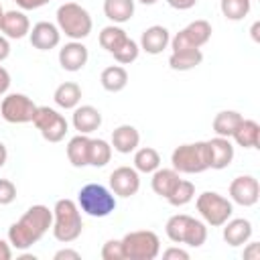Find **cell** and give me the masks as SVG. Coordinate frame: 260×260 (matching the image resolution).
Here are the masks:
<instances>
[{
	"instance_id": "cell-21",
	"label": "cell",
	"mask_w": 260,
	"mask_h": 260,
	"mask_svg": "<svg viewBox=\"0 0 260 260\" xmlns=\"http://www.w3.org/2000/svg\"><path fill=\"white\" fill-rule=\"evenodd\" d=\"M252 238V223L244 217L238 219H228L223 223V240L230 246H242Z\"/></svg>"
},
{
	"instance_id": "cell-46",
	"label": "cell",
	"mask_w": 260,
	"mask_h": 260,
	"mask_svg": "<svg viewBox=\"0 0 260 260\" xmlns=\"http://www.w3.org/2000/svg\"><path fill=\"white\" fill-rule=\"evenodd\" d=\"M6 158H8V150H6V146L0 142V169L6 165Z\"/></svg>"
},
{
	"instance_id": "cell-25",
	"label": "cell",
	"mask_w": 260,
	"mask_h": 260,
	"mask_svg": "<svg viewBox=\"0 0 260 260\" xmlns=\"http://www.w3.org/2000/svg\"><path fill=\"white\" fill-rule=\"evenodd\" d=\"M203 53L201 49H183V51H173L169 57V65L175 71H189L201 65Z\"/></svg>"
},
{
	"instance_id": "cell-16",
	"label": "cell",
	"mask_w": 260,
	"mask_h": 260,
	"mask_svg": "<svg viewBox=\"0 0 260 260\" xmlns=\"http://www.w3.org/2000/svg\"><path fill=\"white\" fill-rule=\"evenodd\" d=\"M87 57H89L87 47L81 41H71L59 49V63L65 71H71V73L83 69L87 63Z\"/></svg>"
},
{
	"instance_id": "cell-48",
	"label": "cell",
	"mask_w": 260,
	"mask_h": 260,
	"mask_svg": "<svg viewBox=\"0 0 260 260\" xmlns=\"http://www.w3.org/2000/svg\"><path fill=\"white\" fill-rule=\"evenodd\" d=\"M140 4H146V6H150V4H156L158 0H138Z\"/></svg>"
},
{
	"instance_id": "cell-38",
	"label": "cell",
	"mask_w": 260,
	"mask_h": 260,
	"mask_svg": "<svg viewBox=\"0 0 260 260\" xmlns=\"http://www.w3.org/2000/svg\"><path fill=\"white\" fill-rule=\"evenodd\" d=\"M165 260H189V252L183 248H169L162 252Z\"/></svg>"
},
{
	"instance_id": "cell-36",
	"label": "cell",
	"mask_w": 260,
	"mask_h": 260,
	"mask_svg": "<svg viewBox=\"0 0 260 260\" xmlns=\"http://www.w3.org/2000/svg\"><path fill=\"white\" fill-rule=\"evenodd\" d=\"M102 258H104V260H124L122 242H120V240H108V242L102 246Z\"/></svg>"
},
{
	"instance_id": "cell-34",
	"label": "cell",
	"mask_w": 260,
	"mask_h": 260,
	"mask_svg": "<svg viewBox=\"0 0 260 260\" xmlns=\"http://www.w3.org/2000/svg\"><path fill=\"white\" fill-rule=\"evenodd\" d=\"M193 197H195V185H193L191 181L181 179V181L177 183V187L171 191V195L167 197V201H169L173 207H181V205H187Z\"/></svg>"
},
{
	"instance_id": "cell-45",
	"label": "cell",
	"mask_w": 260,
	"mask_h": 260,
	"mask_svg": "<svg viewBox=\"0 0 260 260\" xmlns=\"http://www.w3.org/2000/svg\"><path fill=\"white\" fill-rule=\"evenodd\" d=\"M8 55H10V43L6 37L0 35V61H4Z\"/></svg>"
},
{
	"instance_id": "cell-29",
	"label": "cell",
	"mask_w": 260,
	"mask_h": 260,
	"mask_svg": "<svg viewBox=\"0 0 260 260\" xmlns=\"http://www.w3.org/2000/svg\"><path fill=\"white\" fill-rule=\"evenodd\" d=\"M104 14L114 24L128 22L134 16V0H104Z\"/></svg>"
},
{
	"instance_id": "cell-39",
	"label": "cell",
	"mask_w": 260,
	"mask_h": 260,
	"mask_svg": "<svg viewBox=\"0 0 260 260\" xmlns=\"http://www.w3.org/2000/svg\"><path fill=\"white\" fill-rule=\"evenodd\" d=\"M22 10H37V8H41V6H45V4H49L51 0H14Z\"/></svg>"
},
{
	"instance_id": "cell-1",
	"label": "cell",
	"mask_w": 260,
	"mask_h": 260,
	"mask_svg": "<svg viewBox=\"0 0 260 260\" xmlns=\"http://www.w3.org/2000/svg\"><path fill=\"white\" fill-rule=\"evenodd\" d=\"M53 225V211L47 205H30L24 215L8 228V242L16 250H26L37 244Z\"/></svg>"
},
{
	"instance_id": "cell-3",
	"label": "cell",
	"mask_w": 260,
	"mask_h": 260,
	"mask_svg": "<svg viewBox=\"0 0 260 260\" xmlns=\"http://www.w3.org/2000/svg\"><path fill=\"white\" fill-rule=\"evenodd\" d=\"M165 232H167V236H169L171 242H175V244H187L191 248H199L207 240V228H205V223L199 221V219H195V217H191V215H185V213L171 215L167 219Z\"/></svg>"
},
{
	"instance_id": "cell-10",
	"label": "cell",
	"mask_w": 260,
	"mask_h": 260,
	"mask_svg": "<svg viewBox=\"0 0 260 260\" xmlns=\"http://www.w3.org/2000/svg\"><path fill=\"white\" fill-rule=\"evenodd\" d=\"M37 104L24 93H8L0 104V116L8 124H26L32 122Z\"/></svg>"
},
{
	"instance_id": "cell-31",
	"label": "cell",
	"mask_w": 260,
	"mask_h": 260,
	"mask_svg": "<svg viewBox=\"0 0 260 260\" xmlns=\"http://www.w3.org/2000/svg\"><path fill=\"white\" fill-rule=\"evenodd\" d=\"M112 158V144L104 138L89 140V165L91 167H106Z\"/></svg>"
},
{
	"instance_id": "cell-2",
	"label": "cell",
	"mask_w": 260,
	"mask_h": 260,
	"mask_svg": "<svg viewBox=\"0 0 260 260\" xmlns=\"http://www.w3.org/2000/svg\"><path fill=\"white\" fill-rule=\"evenodd\" d=\"M53 236L57 242H75L83 232L81 209L73 199H59L53 207Z\"/></svg>"
},
{
	"instance_id": "cell-5",
	"label": "cell",
	"mask_w": 260,
	"mask_h": 260,
	"mask_svg": "<svg viewBox=\"0 0 260 260\" xmlns=\"http://www.w3.org/2000/svg\"><path fill=\"white\" fill-rule=\"evenodd\" d=\"M57 26L71 41H81L91 32V16L77 2H65L57 8Z\"/></svg>"
},
{
	"instance_id": "cell-27",
	"label": "cell",
	"mask_w": 260,
	"mask_h": 260,
	"mask_svg": "<svg viewBox=\"0 0 260 260\" xmlns=\"http://www.w3.org/2000/svg\"><path fill=\"white\" fill-rule=\"evenodd\" d=\"M244 120V116L236 110H223L219 114H215L213 118V132L217 136H223V138H232V134L236 132V128L240 126V122Z\"/></svg>"
},
{
	"instance_id": "cell-42",
	"label": "cell",
	"mask_w": 260,
	"mask_h": 260,
	"mask_svg": "<svg viewBox=\"0 0 260 260\" xmlns=\"http://www.w3.org/2000/svg\"><path fill=\"white\" fill-rule=\"evenodd\" d=\"M169 6H173L175 10H189L197 4V0H167Z\"/></svg>"
},
{
	"instance_id": "cell-40",
	"label": "cell",
	"mask_w": 260,
	"mask_h": 260,
	"mask_svg": "<svg viewBox=\"0 0 260 260\" xmlns=\"http://www.w3.org/2000/svg\"><path fill=\"white\" fill-rule=\"evenodd\" d=\"M244 258L246 260H260V244L258 242L248 244V248L244 250Z\"/></svg>"
},
{
	"instance_id": "cell-41",
	"label": "cell",
	"mask_w": 260,
	"mask_h": 260,
	"mask_svg": "<svg viewBox=\"0 0 260 260\" xmlns=\"http://www.w3.org/2000/svg\"><path fill=\"white\" fill-rule=\"evenodd\" d=\"M79 252L77 250H69V248H63L59 252H55V260H79Z\"/></svg>"
},
{
	"instance_id": "cell-44",
	"label": "cell",
	"mask_w": 260,
	"mask_h": 260,
	"mask_svg": "<svg viewBox=\"0 0 260 260\" xmlns=\"http://www.w3.org/2000/svg\"><path fill=\"white\" fill-rule=\"evenodd\" d=\"M12 258V250H10V242L0 240V260H10Z\"/></svg>"
},
{
	"instance_id": "cell-4",
	"label": "cell",
	"mask_w": 260,
	"mask_h": 260,
	"mask_svg": "<svg viewBox=\"0 0 260 260\" xmlns=\"http://www.w3.org/2000/svg\"><path fill=\"white\" fill-rule=\"evenodd\" d=\"M77 207L91 217H106L116 209V195L100 183H87L77 193Z\"/></svg>"
},
{
	"instance_id": "cell-7",
	"label": "cell",
	"mask_w": 260,
	"mask_h": 260,
	"mask_svg": "<svg viewBox=\"0 0 260 260\" xmlns=\"http://www.w3.org/2000/svg\"><path fill=\"white\" fill-rule=\"evenodd\" d=\"M120 242L124 260H154L160 254V240L150 230L128 232Z\"/></svg>"
},
{
	"instance_id": "cell-15",
	"label": "cell",
	"mask_w": 260,
	"mask_h": 260,
	"mask_svg": "<svg viewBox=\"0 0 260 260\" xmlns=\"http://www.w3.org/2000/svg\"><path fill=\"white\" fill-rule=\"evenodd\" d=\"M205 142H207V154H209V169L221 171L230 167V162L234 160V144L230 142V138L215 136Z\"/></svg>"
},
{
	"instance_id": "cell-28",
	"label": "cell",
	"mask_w": 260,
	"mask_h": 260,
	"mask_svg": "<svg viewBox=\"0 0 260 260\" xmlns=\"http://www.w3.org/2000/svg\"><path fill=\"white\" fill-rule=\"evenodd\" d=\"M100 81H102V87L106 91H112V93L122 91L128 85V71L122 65H110L102 71Z\"/></svg>"
},
{
	"instance_id": "cell-24",
	"label": "cell",
	"mask_w": 260,
	"mask_h": 260,
	"mask_svg": "<svg viewBox=\"0 0 260 260\" xmlns=\"http://www.w3.org/2000/svg\"><path fill=\"white\" fill-rule=\"evenodd\" d=\"M232 138L242 148H258V142H260V126H258V122L242 120L240 126L236 128V132L232 134Z\"/></svg>"
},
{
	"instance_id": "cell-13",
	"label": "cell",
	"mask_w": 260,
	"mask_h": 260,
	"mask_svg": "<svg viewBox=\"0 0 260 260\" xmlns=\"http://www.w3.org/2000/svg\"><path fill=\"white\" fill-rule=\"evenodd\" d=\"M110 189L118 197H132L140 189V177L134 167H118L110 173Z\"/></svg>"
},
{
	"instance_id": "cell-26",
	"label": "cell",
	"mask_w": 260,
	"mask_h": 260,
	"mask_svg": "<svg viewBox=\"0 0 260 260\" xmlns=\"http://www.w3.org/2000/svg\"><path fill=\"white\" fill-rule=\"evenodd\" d=\"M53 100H55V104H57L59 108H63V110H73V108H77L79 102H81V87H79L75 81H65V83H61V85L55 89Z\"/></svg>"
},
{
	"instance_id": "cell-49",
	"label": "cell",
	"mask_w": 260,
	"mask_h": 260,
	"mask_svg": "<svg viewBox=\"0 0 260 260\" xmlns=\"http://www.w3.org/2000/svg\"><path fill=\"white\" fill-rule=\"evenodd\" d=\"M2 18H4V8H2V4H0V28H2Z\"/></svg>"
},
{
	"instance_id": "cell-33",
	"label": "cell",
	"mask_w": 260,
	"mask_h": 260,
	"mask_svg": "<svg viewBox=\"0 0 260 260\" xmlns=\"http://www.w3.org/2000/svg\"><path fill=\"white\" fill-rule=\"evenodd\" d=\"M250 6H252V0H221L219 2L221 14L228 20H242L244 16H248Z\"/></svg>"
},
{
	"instance_id": "cell-37",
	"label": "cell",
	"mask_w": 260,
	"mask_h": 260,
	"mask_svg": "<svg viewBox=\"0 0 260 260\" xmlns=\"http://www.w3.org/2000/svg\"><path fill=\"white\" fill-rule=\"evenodd\" d=\"M16 199V185L10 179H0V205H10Z\"/></svg>"
},
{
	"instance_id": "cell-19",
	"label": "cell",
	"mask_w": 260,
	"mask_h": 260,
	"mask_svg": "<svg viewBox=\"0 0 260 260\" xmlns=\"http://www.w3.org/2000/svg\"><path fill=\"white\" fill-rule=\"evenodd\" d=\"M138 142H140V134L130 124H122V126L112 130V148L120 154L134 152L138 148Z\"/></svg>"
},
{
	"instance_id": "cell-11",
	"label": "cell",
	"mask_w": 260,
	"mask_h": 260,
	"mask_svg": "<svg viewBox=\"0 0 260 260\" xmlns=\"http://www.w3.org/2000/svg\"><path fill=\"white\" fill-rule=\"evenodd\" d=\"M209 39H211V24L207 20H193L171 39V47L173 51L201 49Z\"/></svg>"
},
{
	"instance_id": "cell-8",
	"label": "cell",
	"mask_w": 260,
	"mask_h": 260,
	"mask_svg": "<svg viewBox=\"0 0 260 260\" xmlns=\"http://www.w3.org/2000/svg\"><path fill=\"white\" fill-rule=\"evenodd\" d=\"M197 205V211L201 213L203 221L211 228H221L234 213V207H232V201L225 199L223 195L215 193V191H205L197 197L195 201Z\"/></svg>"
},
{
	"instance_id": "cell-43",
	"label": "cell",
	"mask_w": 260,
	"mask_h": 260,
	"mask_svg": "<svg viewBox=\"0 0 260 260\" xmlns=\"http://www.w3.org/2000/svg\"><path fill=\"white\" fill-rule=\"evenodd\" d=\"M8 87H10V75H8V71L0 65V95H4V93L8 91Z\"/></svg>"
},
{
	"instance_id": "cell-17",
	"label": "cell",
	"mask_w": 260,
	"mask_h": 260,
	"mask_svg": "<svg viewBox=\"0 0 260 260\" xmlns=\"http://www.w3.org/2000/svg\"><path fill=\"white\" fill-rule=\"evenodd\" d=\"M171 43V35H169V28L160 26V24H152L148 26L142 37H140V49L146 51L148 55H158L162 53Z\"/></svg>"
},
{
	"instance_id": "cell-32",
	"label": "cell",
	"mask_w": 260,
	"mask_h": 260,
	"mask_svg": "<svg viewBox=\"0 0 260 260\" xmlns=\"http://www.w3.org/2000/svg\"><path fill=\"white\" fill-rule=\"evenodd\" d=\"M126 39H128L126 30L120 28V26H116V24L104 26L102 32H100V45H102V49H106L108 53H114Z\"/></svg>"
},
{
	"instance_id": "cell-22",
	"label": "cell",
	"mask_w": 260,
	"mask_h": 260,
	"mask_svg": "<svg viewBox=\"0 0 260 260\" xmlns=\"http://www.w3.org/2000/svg\"><path fill=\"white\" fill-rule=\"evenodd\" d=\"M89 140L87 134H77L67 142V158L73 167L81 169L89 165Z\"/></svg>"
},
{
	"instance_id": "cell-14",
	"label": "cell",
	"mask_w": 260,
	"mask_h": 260,
	"mask_svg": "<svg viewBox=\"0 0 260 260\" xmlns=\"http://www.w3.org/2000/svg\"><path fill=\"white\" fill-rule=\"evenodd\" d=\"M28 39H30V45L39 51H51L59 45L61 41V30L57 24L53 22H47V20H41L37 22L30 30H28Z\"/></svg>"
},
{
	"instance_id": "cell-23",
	"label": "cell",
	"mask_w": 260,
	"mask_h": 260,
	"mask_svg": "<svg viewBox=\"0 0 260 260\" xmlns=\"http://www.w3.org/2000/svg\"><path fill=\"white\" fill-rule=\"evenodd\" d=\"M181 181V177H179V173L175 171V169H156L154 173H152V179H150V185H152V191L156 193V195H160V197H169L171 195V191L177 187V183Z\"/></svg>"
},
{
	"instance_id": "cell-35",
	"label": "cell",
	"mask_w": 260,
	"mask_h": 260,
	"mask_svg": "<svg viewBox=\"0 0 260 260\" xmlns=\"http://www.w3.org/2000/svg\"><path fill=\"white\" fill-rule=\"evenodd\" d=\"M138 53H140V45L128 37V39H126V41H124L112 55H114V59H116L118 63L128 65V63H134V61L138 59Z\"/></svg>"
},
{
	"instance_id": "cell-20",
	"label": "cell",
	"mask_w": 260,
	"mask_h": 260,
	"mask_svg": "<svg viewBox=\"0 0 260 260\" xmlns=\"http://www.w3.org/2000/svg\"><path fill=\"white\" fill-rule=\"evenodd\" d=\"M0 30L4 32L6 39H22V37L28 35L30 22H28V18L22 10H8V12H4Z\"/></svg>"
},
{
	"instance_id": "cell-6",
	"label": "cell",
	"mask_w": 260,
	"mask_h": 260,
	"mask_svg": "<svg viewBox=\"0 0 260 260\" xmlns=\"http://www.w3.org/2000/svg\"><path fill=\"white\" fill-rule=\"evenodd\" d=\"M171 162L177 173H185V175H197V173L207 171L209 169L207 142L199 140V142H189V144L177 146L171 154Z\"/></svg>"
},
{
	"instance_id": "cell-30",
	"label": "cell",
	"mask_w": 260,
	"mask_h": 260,
	"mask_svg": "<svg viewBox=\"0 0 260 260\" xmlns=\"http://www.w3.org/2000/svg\"><path fill=\"white\" fill-rule=\"evenodd\" d=\"M160 167V154L150 148V146H142L134 150V169L138 173H154Z\"/></svg>"
},
{
	"instance_id": "cell-9",
	"label": "cell",
	"mask_w": 260,
	"mask_h": 260,
	"mask_svg": "<svg viewBox=\"0 0 260 260\" xmlns=\"http://www.w3.org/2000/svg\"><path fill=\"white\" fill-rule=\"evenodd\" d=\"M32 124L37 126V130L41 132V136L47 142H61L69 130L63 114H59L57 110H53L49 106H37Z\"/></svg>"
},
{
	"instance_id": "cell-18",
	"label": "cell",
	"mask_w": 260,
	"mask_h": 260,
	"mask_svg": "<svg viewBox=\"0 0 260 260\" xmlns=\"http://www.w3.org/2000/svg\"><path fill=\"white\" fill-rule=\"evenodd\" d=\"M71 122L79 134H91L102 126V114L93 106H77V108H73Z\"/></svg>"
},
{
	"instance_id": "cell-12",
	"label": "cell",
	"mask_w": 260,
	"mask_h": 260,
	"mask_svg": "<svg viewBox=\"0 0 260 260\" xmlns=\"http://www.w3.org/2000/svg\"><path fill=\"white\" fill-rule=\"evenodd\" d=\"M230 197L234 203L242 207H252L260 199V185L258 179L252 175H240L230 183Z\"/></svg>"
},
{
	"instance_id": "cell-47",
	"label": "cell",
	"mask_w": 260,
	"mask_h": 260,
	"mask_svg": "<svg viewBox=\"0 0 260 260\" xmlns=\"http://www.w3.org/2000/svg\"><path fill=\"white\" fill-rule=\"evenodd\" d=\"M258 28H260V24L254 22V26H252V37H254V41H258Z\"/></svg>"
}]
</instances>
